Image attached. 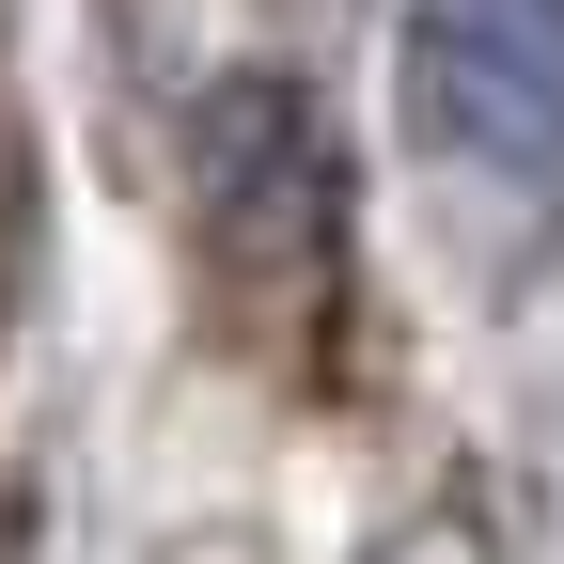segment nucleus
Wrapping results in <instances>:
<instances>
[{
	"label": "nucleus",
	"instance_id": "1",
	"mask_svg": "<svg viewBox=\"0 0 564 564\" xmlns=\"http://www.w3.org/2000/svg\"><path fill=\"white\" fill-rule=\"evenodd\" d=\"M392 110L470 188H564V0H408Z\"/></svg>",
	"mask_w": 564,
	"mask_h": 564
},
{
	"label": "nucleus",
	"instance_id": "2",
	"mask_svg": "<svg viewBox=\"0 0 564 564\" xmlns=\"http://www.w3.org/2000/svg\"><path fill=\"white\" fill-rule=\"evenodd\" d=\"M188 188H204V236L267 282H314L329 236H345V158L299 79H220L188 126Z\"/></svg>",
	"mask_w": 564,
	"mask_h": 564
}]
</instances>
